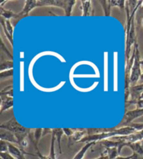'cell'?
Segmentation results:
<instances>
[{
	"mask_svg": "<svg viewBox=\"0 0 143 159\" xmlns=\"http://www.w3.org/2000/svg\"><path fill=\"white\" fill-rule=\"evenodd\" d=\"M0 128H1V129L9 130L14 134L16 139H18V144L20 146L22 142L29 136L32 130L30 128H24L20 124H19V123L15 120L14 116L8 120V121L2 123L0 125Z\"/></svg>",
	"mask_w": 143,
	"mask_h": 159,
	"instance_id": "cell-1",
	"label": "cell"
},
{
	"mask_svg": "<svg viewBox=\"0 0 143 159\" xmlns=\"http://www.w3.org/2000/svg\"><path fill=\"white\" fill-rule=\"evenodd\" d=\"M134 46L136 47V56H135L133 66L132 67L130 81L131 83H136L138 79L141 77V70H140V53L138 50V46L137 43H136L134 44Z\"/></svg>",
	"mask_w": 143,
	"mask_h": 159,
	"instance_id": "cell-2",
	"label": "cell"
},
{
	"mask_svg": "<svg viewBox=\"0 0 143 159\" xmlns=\"http://www.w3.org/2000/svg\"><path fill=\"white\" fill-rule=\"evenodd\" d=\"M36 7H37V1H26L25 7H24L23 11L18 13V15H15L14 16V18H12L11 20H10V22L12 25L13 27H15L16 23H17L18 21H20L22 18L28 16V13L32 9H34Z\"/></svg>",
	"mask_w": 143,
	"mask_h": 159,
	"instance_id": "cell-3",
	"label": "cell"
},
{
	"mask_svg": "<svg viewBox=\"0 0 143 159\" xmlns=\"http://www.w3.org/2000/svg\"><path fill=\"white\" fill-rule=\"evenodd\" d=\"M143 116V109H136L134 110L126 111L122 122L121 123L120 125L122 127L128 126L131 124L133 120L136 119L137 118Z\"/></svg>",
	"mask_w": 143,
	"mask_h": 159,
	"instance_id": "cell-4",
	"label": "cell"
},
{
	"mask_svg": "<svg viewBox=\"0 0 143 159\" xmlns=\"http://www.w3.org/2000/svg\"><path fill=\"white\" fill-rule=\"evenodd\" d=\"M87 135V129L82 130L79 129L76 131H74V133L70 138H68L69 139V145L73 144L76 143V142H79L82 139H83L85 136Z\"/></svg>",
	"mask_w": 143,
	"mask_h": 159,
	"instance_id": "cell-5",
	"label": "cell"
},
{
	"mask_svg": "<svg viewBox=\"0 0 143 159\" xmlns=\"http://www.w3.org/2000/svg\"><path fill=\"white\" fill-rule=\"evenodd\" d=\"M1 140L9 142V143H15L18 144V139H16L15 135L9 130L2 129L0 133Z\"/></svg>",
	"mask_w": 143,
	"mask_h": 159,
	"instance_id": "cell-6",
	"label": "cell"
},
{
	"mask_svg": "<svg viewBox=\"0 0 143 159\" xmlns=\"http://www.w3.org/2000/svg\"><path fill=\"white\" fill-rule=\"evenodd\" d=\"M1 100H2V103H1V111H0V113L2 114L4 111L7 110V109H10L12 107L13 105V98L7 96V95H1Z\"/></svg>",
	"mask_w": 143,
	"mask_h": 159,
	"instance_id": "cell-7",
	"label": "cell"
},
{
	"mask_svg": "<svg viewBox=\"0 0 143 159\" xmlns=\"http://www.w3.org/2000/svg\"><path fill=\"white\" fill-rule=\"evenodd\" d=\"M105 151L101 153L104 156H107L109 159H115L119 156L120 153L117 147H111V148H105Z\"/></svg>",
	"mask_w": 143,
	"mask_h": 159,
	"instance_id": "cell-8",
	"label": "cell"
},
{
	"mask_svg": "<svg viewBox=\"0 0 143 159\" xmlns=\"http://www.w3.org/2000/svg\"><path fill=\"white\" fill-rule=\"evenodd\" d=\"M97 142H88V143H86V144L82 148V149L79 151V152L77 153V154L74 156V158L73 159H82L84 157V156L86 152H87V150L89 149V148L94 145Z\"/></svg>",
	"mask_w": 143,
	"mask_h": 159,
	"instance_id": "cell-9",
	"label": "cell"
},
{
	"mask_svg": "<svg viewBox=\"0 0 143 159\" xmlns=\"http://www.w3.org/2000/svg\"><path fill=\"white\" fill-rule=\"evenodd\" d=\"M53 133L54 134L56 138V140L57 142V144H58V147H59V154H62V146H61V139L62 137L64 134V131L62 128H54L53 129Z\"/></svg>",
	"mask_w": 143,
	"mask_h": 159,
	"instance_id": "cell-10",
	"label": "cell"
},
{
	"mask_svg": "<svg viewBox=\"0 0 143 159\" xmlns=\"http://www.w3.org/2000/svg\"><path fill=\"white\" fill-rule=\"evenodd\" d=\"M82 8L83 16H87L90 14L91 2L90 1H82Z\"/></svg>",
	"mask_w": 143,
	"mask_h": 159,
	"instance_id": "cell-11",
	"label": "cell"
},
{
	"mask_svg": "<svg viewBox=\"0 0 143 159\" xmlns=\"http://www.w3.org/2000/svg\"><path fill=\"white\" fill-rule=\"evenodd\" d=\"M0 13H1V16L2 17H4L5 18V20H9V19H12L14 18V16L15 14H14L12 11H8V10H5L4 8L1 7L0 8Z\"/></svg>",
	"mask_w": 143,
	"mask_h": 159,
	"instance_id": "cell-12",
	"label": "cell"
},
{
	"mask_svg": "<svg viewBox=\"0 0 143 159\" xmlns=\"http://www.w3.org/2000/svg\"><path fill=\"white\" fill-rule=\"evenodd\" d=\"M100 3L102 5L103 8L104 13L106 16H109L110 14V9H111V4L110 1H100Z\"/></svg>",
	"mask_w": 143,
	"mask_h": 159,
	"instance_id": "cell-13",
	"label": "cell"
},
{
	"mask_svg": "<svg viewBox=\"0 0 143 159\" xmlns=\"http://www.w3.org/2000/svg\"><path fill=\"white\" fill-rule=\"evenodd\" d=\"M75 1H65V5L64 9L65 11L66 16H69L71 15V10H72V7L75 4Z\"/></svg>",
	"mask_w": 143,
	"mask_h": 159,
	"instance_id": "cell-14",
	"label": "cell"
},
{
	"mask_svg": "<svg viewBox=\"0 0 143 159\" xmlns=\"http://www.w3.org/2000/svg\"><path fill=\"white\" fill-rule=\"evenodd\" d=\"M1 24L2 25V27H3V30H4V32L5 34L6 35V37L7 39L9 40V42L11 43V45H13V39H12V36L9 34V32H8V30L6 29V21L5 20H4L3 17L1 18Z\"/></svg>",
	"mask_w": 143,
	"mask_h": 159,
	"instance_id": "cell-15",
	"label": "cell"
},
{
	"mask_svg": "<svg viewBox=\"0 0 143 159\" xmlns=\"http://www.w3.org/2000/svg\"><path fill=\"white\" fill-rule=\"evenodd\" d=\"M43 130V129H42V128H37V129H35L34 132H33V133H34V140L36 142V143H37V144H38V142H39L40 138L42 137Z\"/></svg>",
	"mask_w": 143,
	"mask_h": 159,
	"instance_id": "cell-16",
	"label": "cell"
},
{
	"mask_svg": "<svg viewBox=\"0 0 143 159\" xmlns=\"http://www.w3.org/2000/svg\"><path fill=\"white\" fill-rule=\"evenodd\" d=\"M13 67V61H6L4 63H2L0 66V70L1 72H3L5 70H12Z\"/></svg>",
	"mask_w": 143,
	"mask_h": 159,
	"instance_id": "cell-17",
	"label": "cell"
},
{
	"mask_svg": "<svg viewBox=\"0 0 143 159\" xmlns=\"http://www.w3.org/2000/svg\"><path fill=\"white\" fill-rule=\"evenodd\" d=\"M0 150H1V152H9V142L1 140Z\"/></svg>",
	"mask_w": 143,
	"mask_h": 159,
	"instance_id": "cell-18",
	"label": "cell"
},
{
	"mask_svg": "<svg viewBox=\"0 0 143 159\" xmlns=\"http://www.w3.org/2000/svg\"><path fill=\"white\" fill-rule=\"evenodd\" d=\"M110 2L111 7L117 6V7H119L122 10L125 8L124 7L125 1H110Z\"/></svg>",
	"mask_w": 143,
	"mask_h": 159,
	"instance_id": "cell-19",
	"label": "cell"
},
{
	"mask_svg": "<svg viewBox=\"0 0 143 159\" xmlns=\"http://www.w3.org/2000/svg\"><path fill=\"white\" fill-rule=\"evenodd\" d=\"M13 75V69L9 70L4 71V72H1V73H0V77L2 79L6 78V77H9V76H12Z\"/></svg>",
	"mask_w": 143,
	"mask_h": 159,
	"instance_id": "cell-20",
	"label": "cell"
},
{
	"mask_svg": "<svg viewBox=\"0 0 143 159\" xmlns=\"http://www.w3.org/2000/svg\"><path fill=\"white\" fill-rule=\"evenodd\" d=\"M0 156H1V159H16L9 152H1Z\"/></svg>",
	"mask_w": 143,
	"mask_h": 159,
	"instance_id": "cell-21",
	"label": "cell"
},
{
	"mask_svg": "<svg viewBox=\"0 0 143 159\" xmlns=\"http://www.w3.org/2000/svg\"><path fill=\"white\" fill-rule=\"evenodd\" d=\"M6 21V29L8 30V32H9V34L11 35L13 34V27L11 26V23L10 20H5Z\"/></svg>",
	"mask_w": 143,
	"mask_h": 159,
	"instance_id": "cell-22",
	"label": "cell"
},
{
	"mask_svg": "<svg viewBox=\"0 0 143 159\" xmlns=\"http://www.w3.org/2000/svg\"><path fill=\"white\" fill-rule=\"evenodd\" d=\"M62 129L64 131V133L66 135H67L68 138H70L74 133V131L72 129H70V128H62Z\"/></svg>",
	"mask_w": 143,
	"mask_h": 159,
	"instance_id": "cell-23",
	"label": "cell"
},
{
	"mask_svg": "<svg viewBox=\"0 0 143 159\" xmlns=\"http://www.w3.org/2000/svg\"><path fill=\"white\" fill-rule=\"evenodd\" d=\"M2 50H3V51H4V53H6L7 56H9V57H11V58H13L12 55L11 54V53H9V51L7 50V48H6V46H4V42H3V41H2Z\"/></svg>",
	"mask_w": 143,
	"mask_h": 159,
	"instance_id": "cell-24",
	"label": "cell"
},
{
	"mask_svg": "<svg viewBox=\"0 0 143 159\" xmlns=\"http://www.w3.org/2000/svg\"><path fill=\"white\" fill-rule=\"evenodd\" d=\"M131 156H132L131 159H143V156L138 154V153H137L133 152V154H132Z\"/></svg>",
	"mask_w": 143,
	"mask_h": 159,
	"instance_id": "cell-25",
	"label": "cell"
},
{
	"mask_svg": "<svg viewBox=\"0 0 143 159\" xmlns=\"http://www.w3.org/2000/svg\"><path fill=\"white\" fill-rule=\"evenodd\" d=\"M137 109H143V100H139L136 103Z\"/></svg>",
	"mask_w": 143,
	"mask_h": 159,
	"instance_id": "cell-26",
	"label": "cell"
},
{
	"mask_svg": "<svg viewBox=\"0 0 143 159\" xmlns=\"http://www.w3.org/2000/svg\"><path fill=\"white\" fill-rule=\"evenodd\" d=\"M132 156H126V157H122V156H118L115 159H131Z\"/></svg>",
	"mask_w": 143,
	"mask_h": 159,
	"instance_id": "cell-27",
	"label": "cell"
},
{
	"mask_svg": "<svg viewBox=\"0 0 143 159\" xmlns=\"http://www.w3.org/2000/svg\"><path fill=\"white\" fill-rule=\"evenodd\" d=\"M140 100H143V93L142 94V95L141 96H140Z\"/></svg>",
	"mask_w": 143,
	"mask_h": 159,
	"instance_id": "cell-28",
	"label": "cell"
},
{
	"mask_svg": "<svg viewBox=\"0 0 143 159\" xmlns=\"http://www.w3.org/2000/svg\"><path fill=\"white\" fill-rule=\"evenodd\" d=\"M140 79H141L142 81H143V73L142 74V76H141V77H140Z\"/></svg>",
	"mask_w": 143,
	"mask_h": 159,
	"instance_id": "cell-29",
	"label": "cell"
},
{
	"mask_svg": "<svg viewBox=\"0 0 143 159\" xmlns=\"http://www.w3.org/2000/svg\"><path fill=\"white\" fill-rule=\"evenodd\" d=\"M140 143H141V144H142V147H143V140H142L141 142H140Z\"/></svg>",
	"mask_w": 143,
	"mask_h": 159,
	"instance_id": "cell-30",
	"label": "cell"
},
{
	"mask_svg": "<svg viewBox=\"0 0 143 159\" xmlns=\"http://www.w3.org/2000/svg\"><path fill=\"white\" fill-rule=\"evenodd\" d=\"M140 64L143 65V60H141V61H140Z\"/></svg>",
	"mask_w": 143,
	"mask_h": 159,
	"instance_id": "cell-31",
	"label": "cell"
},
{
	"mask_svg": "<svg viewBox=\"0 0 143 159\" xmlns=\"http://www.w3.org/2000/svg\"><path fill=\"white\" fill-rule=\"evenodd\" d=\"M142 24H143V16H142Z\"/></svg>",
	"mask_w": 143,
	"mask_h": 159,
	"instance_id": "cell-32",
	"label": "cell"
}]
</instances>
